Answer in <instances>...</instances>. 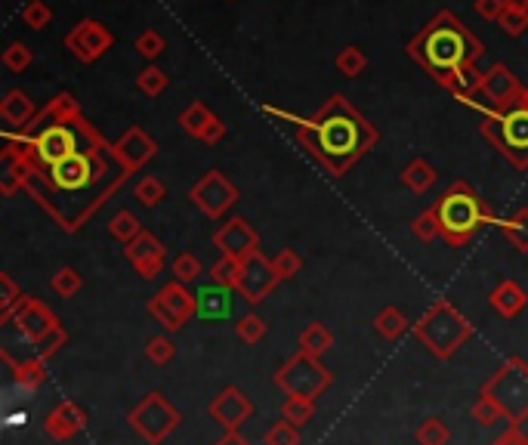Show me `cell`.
<instances>
[{
    "mask_svg": "<svg viewBox=\"0 0 528 445\" xmlns=\"http://www.w3.org/2000/svg\"><path fill=\"white\" fill-rule=\"evenodd\" d=\"M127 423L143 442L161 445L167 436L179 430V423H183V412H179L177 406H170L161 393H149V396H143L134 408H130Z\"/></svg>",
    "mask_w": 528,
    "mask_h": 445,
    "instance_id": "obj_8",
    "label": "cell"
},
{
    "mask_svg": "<svg viewBox=\"0 0 528 445\" xmlns=\"http://www.w3.org/2000/svg\"><path fill=\"white\" fill-rule=\"evenodd\" d=\"M273 269H275V275L281 278V282H288V278H294L303 269V260H300V254H297V250L284 248V250H278V254L273 257Z\"/></svg>",
    "mask_w": 528,
    "mask_h": 445,
    "instance_id": "obj_44",
    "label": "cell"
},
{
    "mask_svg": "<svg viewBox=\"0 0 528 445\" xmlns=\"http://www.w3.org/2000/svg\"><path fill=\"white\" fill-rule=\"evenodd\" d=\"M164 195H167V189H164V183L158 177H143L134 186V198L143 207H158L164 201Z\"/></svg>",
    "mask_w": 528,
    "mask_h": 445,
    "instance_id": "obj_39",
    "label": "cell"
},
{
    "mask_svg": "<svg viewBox=\"0 0 528 445\" xmlns=\"http://www.w3.org/2000/svg\"><path fill=\"white\" fill-rule=\"evenodd\" d=\"M213 121H217V115H213L204 102H192V106H186L183 115H179V127H183L189 136L198 139V143H201V136L207 134V127H211Z\"/></svg>",
    "mask_w": 528,
    "mask_h": 445,
    "instance_id": "obj_27",
    "label": "cell"
},
{
    "mask_svg": "<svg viewBox=\"0 0 528 445\" xmlns=\"http://www.w3.org/2000/svg\"><path fill=\"white\" fill-rule=\"evenodd\" d=\"M498 222H500L504 239L510 241L519 254H528V207H519L516 214H510L506 220H498Z\"/></svg>",
    "mask_w": 528,
    "mask_h": 445,
    "instance_id": "obj_28",
    "label": "cell"
},
{
    "mask_svg": "<svg viewBox=\"0 0 528 445\" xmlns=\"http://www.w3.org/2000/svg\"><path fill=\"white\" fill-rule=\"evenodd\" d=\"M411 232H414V239H420V241H436V239H439V217H436V207L433 205H429L427 211L420 214V217H414Z\"/></svg>",
    "mask_w": 528,
    "mask_h": 445,
    "instance_id": "obj_45",
    "label": "cell"
},
{
    "mask_svg": "<svg viewBox=\"0 0 528 445\" xmlns=\"http://www.w3.org/2000/svg\"><path fill=\"white\" fill-rule=\"evenodd\" d=\"M235 337H238L241 344H247V346L260 344V340L266 337V322H263L256 312H245V316L235 322Z\"/></svg>",
    "mask_w": 528,
    "mask_h": 445,
    "instance_id": "obj_36",
    "label": "cell"
},
{
    "mask_svg": "<svg viewBox=\"0 0 528 445\" xmlns=\"http://www.w3.org/2000/svg\"><path fill=\"white\" fill-rule=\"evenodd\" d=\"M470 414H472V421H476L479 427H495V423H506V417L498 408V402L491 399V396H485V393H479V399L472 402ZM506 427H510V423H506Z\"/></svg>",
    "mask_w": 528,
    "mask_h": 445,
    "instance_id": "obj_30",
    "label": "cell"
},
{
    "mask_svg": "<svg viewBox=\"0 0 528 445\" xmlns=\"http://www.w3.org/2000/svg\"><path fill=\"white\" fill-rule=\"evenodd\" d=\"M22 22L28 28H34V31H40V28H47L53 22V10L44 4V0H28L22 6Z\"/></svg>",
    "mask_w": 528,
    "mask_h": 445,
    "instance_id": "obj_43",
    "label": "cell"
},
{
    "mask_svg": "<svg viewBox=\"0 0 528 445\" xmlns=\"http://www.w3.org/2000/svg\"><path fill=\"white\" fill-rule=\"evenodd\" d=\"M489 303H491V310H495L500 318H516L519 312L528 306V294H525V288L519 282L504 278V282H500L498 288L489 294Z\"/></svg>",
    "mask_w": 528,
    "mask_h": 445,
    "instance_id": "obj_20",
    "label": "cell"
},
{
    "mask_svg": "<svg viewBox=\"0 0 528 445\" xmlns=\"http://www.w3.org/2000/svg\"><path fill=\"white\" fill-rule=\"evenodd\" d=\"M213 445H250V440H245V436H241V430H238V433H222Z\"/></svg>",
    "mask_w": 528,
    "mask_h": 445,
    "instance_id": "obj_51",
    "label": "cell"
},
{
    "mask_svg": "<svg viewBox=\"0 0 528 445\" xmlns=\"http://www.w3.org/2000/svg\"><path fill=\"white\" fill-rule=\"evenodd\" d=\"M83 288V278L78 269H72V266H62V269H56L53 278H50V291L56 297H74L78 291Z\"/></svg>",
    "mask_w": 528,
    "mask_h": 445,
    "instance_id": "obj_35",
    "label": "cell"
},
{
    "mask_svg": "<svg viewBox=\"0 0 528 445\" xmlns=\"http://www.w3.org/2000/svg\"><path fill=\"white\" fill-rule=\"evenodd\" d=\"M504 6H506V0H476V13L485 19V22H498Z\"/></svg>",
    "mask_w": 528,
    "mask_h": 445,
    "instance_id": "obj_49",
    "label": "cell"
},
{
    "mask_svg": "<svg viewBox=\"0 0 528 445\" xmlns=\"http://www.w3.org/2000/svg\"><path fill=\"white\" fill-rule=\"evenodd\" d=\"M333 384V374L322 365V359H312L306 353H294L281 368L275 371V387L284 396H300V399H312L325 396Z\"/></svg>",
    "mask_w": 528,
    "mask_h": 445,
    "instance_id": "obj_7",
    "label": "cell"
},
{
    "mask_svg": "<svg viewBox=\"0 0 528 445\" xmlns=\"http://www.w3.org/2000/svg\"><path fill=\"white\" fill-rule=\"evenodd\" d=\"M4 362L10 365L13 384H16L19 389L34 393V389L44 387V380H47V362L44 359H13V356H4Z\"/></svg>",
    "mask_w": 528,
    "mask_h": 445,
    "instance_id": "obj_21",
    "label": "cell"
},
{
    "mask_svg": "<svg viewBox=\"0 0 528 445\" xmlns=\"http://www.w3.org/2000/svg\"><path fill=\"white\" fill-rule=\"evenodd\" d=\"M81 118V106L78 100H74L72 93H56L50 102L44 106V111L38 115V121H47V124H74Z\"/></svg>",
    "mask_w": 528,
    "mask_h": 445,
    "instance_id": "obj_25",
    "label": "cell"
},
{
    "mask_svg": "<svg viewBox=\"0 0 528 445\" xmlns=\"http://www.w3.org/2000/svg\"><path fill=\"white\" fill-rule=\"evenodd\" d=\"M213 248L222 257H232V260L245 263L254 250H260V235H256V229L245 217H232L213 232Z\"/></svg>",
    "mask_w": 528,
    "mask_h": 445,
    "instance_id": "obj_15",
    "label": "cell"
},
{
    "mask_svg": "<svg viewBox=\"0 0 528 445\" xmlns=\"http://www.w3.org/2000/svg\"><path fill=\"white\" fill-rule=\"evenodd\" d=\"M263 445H303L300 427L281 417V421H275L273 427L263 433Z\"/></svg>",
    "mask_w": 528,
    "mask_h": 445,
    "instance_id": "obj_37",
    "label": "cell"
},
{
    "mask_svg": "<svg viewBox=\"0 0 528 445\" xmlns=\"http://www.w3.org/2000/svg\"><path fill=\"white\" fill-rule=\"evenodd\" d=\"M38 106L25 90H10V93L0 100V121L6 124V130H25L38 121Z\"/></svg>",
    "mask_w": 528,
    "mask_h": 445,
    "instance_id": "obj_19",
    "label": "cell"
},
{
    "mask_svg": "<svg viewBox=\"0 0 528 445\" xmlns=\"http://www.w3.org/2000/svg\"><path fill=\"white\" fill-rule=\"evenodd\" d=\"M278 284H281V278L275 275L273 260H266L260 250H254V254L241 263V278H238V284H235V294L250 306H260Z\"/></svg>",
    "mask_w": 528,
    "mask_h": 445,
    "instance_id": "obj_11",
    "label": "cell"
},
{
    "mask_svg": "<svg viewBox=\"0 0 528 445\" xmlns=\"http://www.w3.org/2000/svg\"><path fill=\"white\" fill-rule=\"evenodd\" d=\"M195 312H198V301H195L189 284H179V282H167L149 301V316L155 318L164 331L186 328Z\"/></svg>",
    "mask_w": 528,
    "mask_h": 445,
    "instance_id": "obj_9",
    "label": "cell"
},
{
    "mask_svg": "<svg viewBox=\"0 0 528 445\" xmlns=\"http://www.w3.org/2000/svg\"><path fill=\"white\" fill-rule=\"evenodd\" d=\"M498 25L504 28L510 38H519V34L528 31V10H516V6H504V13H500Z\"/></svg>",
    "mask_w": 528,
    "mask_h": 445,
    "instance_id": "obj_46",
    "label": "cell"
},
{
    "mask_svg": "<svg viewBox=\"0 0 528 445\" xmlns=\"http://www.w3.org/2000/svg\"><path fill=\"white\" fill-rule=\"evenodd\" d=\"M312 414H316V402L312 399H300V396H284L281 402V417L290 423H297V427H306V423L312 421Z\"/></svg>",
    "mask_w": 528,
    "mask_h": 445,
    "instance_id": "obj_32",
    "label": "cell"
},
{
    "mask_svg": "<svg viewBox=\"0 0 528 445\" xmlns=\"http://www.w3.org/2000/svg\"><path fill=\"white\" fill-rule=\"evenodd\" d=\"M402 177V186H405L408 192L414 195H423L429 192L436 186V179H439V173H436V167L427 161V158H414L411 164L405 167V170L399 173Z\"/></svg>",
    "mask_w": 528,
    "mask_h": 445,
    "instance_id": "obj_24",
    "label": "cell"
},
{
    "mask_svg": "<svg viewBox=\"0 0 528 445\" xmlns=\"http://www.w3.org/2000/svg\"><path fill=\"white\" fill-rule=\"evenodd\" d=\"M433 207H436V217H439V239H445V245L451 248H463L467 241L476 239L479 229H485L489 222H498L491 207L463 179H454L436 198Z\"/></svg>",
    "mask_w": 528,
    "mask_h": 445,
    "instance_id": "obj_3",
    "label": "cell"
},
{
    "mask_svg": "<svg viewBox=\"0 0 528 445\" xmlns=\"http://www.w3.org/2000/svg\"><path fill=\"white\" fill-rule=\"evenodd\" d=\"M31 62H34L31 50H28L25 44H19V40H16V44H10V47L4 50V65L10 68V72H16V74H22L25 68L31 65Z\"/></svg>",
    "mask_w": 528,
    "mask_h": 445,
    "instance_id": "obj_47",
    "label": "cell"
},
{
    "mask_svg": "<svg viewBox=\"0 0 528 445\" xmlns=\"http://www.w3.org/2000/svg\"><path fill=\"white\" fill-rule=\"evenodd\" d=\"M22 291H19V284L13 282L10 273H0V322H10V316L16 312V306L22 303Z\"/></svg>",
    "mask_w": 528,
    "mask_h": 445,
    "instance_id": "obj_33",
    "label": "cell"
},
{
    "mask_svg": "<svg viewBox=\"0 0 528 445\" xmlns=\"http://www.w3.org/2000/svg\"><path fill=\"white\" fill-rule=\"evenodd\" d=\"M108 232H111V239L121 241V245L127 248L130 241H134L136 235L143 232V222L136 220V214L121 211V214H115V217H111V222H108Z\"/></svg>",
    "mask_w": 528,
    "mask_h": 445,
    "instance_id": "obj_29",
    "label": "cell"
},
{
    "mask_svg": "<svg viewBox=\"0 0 528 445\" xmlns=\"http://www.w3.org/2000/svg\"><path fill=\"white\" fill-rule=\"evenodd\" d=\"M87 427V412L74 399H62L53 406V412L44 417V433L56 442H68Z\"/></svg>",
    "mask_w": 528,
    "mask_h": 445,
    "instance_id": "obj_18",
    "label": "cell"
},
{
    "mask_svg": "<svg viewBox=\"0 0 528 445\" xmlns=\"http://www.w3.org/2000/svg\"><path fill=\"white\" fill-rule=\"evenodd\" d=\"M485 47L476 34L470 31L461 19L451 10H442L429 19L427 25L411 38L408 44V56L423 65L442 87H448V81L454 78L461 68H470L482 59Z\"/></svg>",
    "mask_w": 528,
    "mask_h": 445,
    "instance_id": "obj_2",
    "label": "cell"
},
{
    "mask_svg": "<svg viewBox=\"0 0 528 445\" xmlns=\"http://www.w3.org/2000/svg\"><path fill=\"white\" fill-rule=\"evenodd\" d=\"M136 53L145 56V59H158V56L164 53V34L155 31V28L143 31V34L136 38Z\"/></svg>",
    "mask_w": 528,
    "mask_h": 445,
    "instance_id": "obj_48",
    "label": "cell"
},
{
    "mask_svg": "<svg viewBox=\"0 0 528 445\" xmlns=\"http://www.w3.org/2000/svg\"><path fill=\"white\" fill-rule=\"evenodd\" d=\"M523 102H525V106H528V87H525V93H523Z\"/></svg>",
    "mask_w": 528,
    "mask_h": 445,
    "instance_id": "obj_53",
    "label": "cell"
},
{
    "mask_svg": "<svg viewBox=\"0 0 528 445\" xmlns=\"http://www.w3.org/2000/svg\"><path fill=\"white\" fill-rule=\"evenodd\" d=\"M111 149H115L117 164L127 173H136L139 167H145L158 155V143L143 127H127L117 136V143H111Z\"/></svg>",
    "mask_w": 528,
    "mask_h": 445,
    "instance_id": "obj_16",
    "label": "cell"
},
{
    "mask_svg": "<svg viewBox=\"0 0 528 445\" xmlns=\"http://www.w3.org/2000/svg\"><path fill=\"white\" fill-rule=\"evenodd\" d=\"M482 393L498 402L510 427H519L523 421H528V362L519 356H506L495 368V374L485 380Z\"/></svg>",
    "mask_w": 528,
    "mask_h": 445,
    "instance_id": "obj_5",
    "label": "cell"
},
{
    "mask_svg": "<svg viewBox=\"0 0 528 445\" xmlns=\"http://www.w3.org/2000/svg\"><path fill=\"white\" fill-rule=\"evenodd\" d=\"M414 340L436 359H451L472 337V325L461 310L448 301H436L414 322Z\"/></svg>",
    "mask_w": 528,
    "mask_h": 445,
    "instance_id": "obj_4",
    "label": "cell"
},
{
    "mask_svg": "<svg viewBox=\"0 0 528 445\" xmlns=\"http://www.w3.org/2000/svg\"><path fill=\"white\" fill-rule=\"evenodd\" d=\"M417 445H448L451 442V430L442 417H427V421L417 427L414 433Z\"/></svg>",
    "mask_w": 528,
    "mask_h": 445,
    "instance_id": "obj_31",
    "label": "cell"
},
{
    "mask_svg": "<svg viewBox=\"0 0 528 445\" xmlns=\"http://www.w3.org/2000/svg\"><path fill=\"white\" fill-rule=\"evenodd\" d=\"M371 325L384 340H399L408 328H414V322H408V316L399 310V306H384V310L374 316Z\"/></svg>",
    "mask_w": 528,
    "mask_h": 445,
    "instance_id": "obj_26",
    "label": "cell"
},
{
    "mask_svg": "<svg viewBox=\"0 0 528 445\" xmlns=\"http://www.w3.org/2000/svg\"><path fill=\"white\" fill-rule=\"evenodd\" d=\"M297 139L306 155L322 164L331 177H343L361 155L377 145V127L343 96H331L316 115L297 124Z\"/></svg>",
    "mask_w": 528,
    "mask_h": 445,
    "instance_id": "obj_1",
    "label": "cell"
},
{
    "mask_svg": "<svg viewBox=\"0 0 528 445\" xmlns=\"http://www.w3.org/2000/svg\"><path fill=\"white\" fill-rule=\"evenodd\" d=\"M198 301V316L201 318H226L232 316V288H220V284H207L195 294Z\"/></svg>",
    "mask_w": 528,
    "mask_h": 445,
    "instance_id": "obj_22",
    "label": "cell"
},
{
    "mask_svg": "<svg viewBox=\"0 0 528 445\" xmlns=\"http://www.w3.org/2000/svg\"><path fill=\"white\" fill-rule=\"evenodd\" d=\"M491 445H528V433H523L519 427H506Z\"/></svg>",
    "mask_w": 528,
    "mask_h": 445,
    "instance_id": "obj_50",
    "label": "cell"
},
{
    "mask_svg": "<svg viewBox=\"0 0 528 445\" xmlns=\"http://www.w3.org/2000/svg\"><path fill=\"white\" fill-rule=\"evenodd\" d=\"M333 65H337L340 74H346V78H359L361 72H365L368 59L365 53L359 50V47H346V50L337 53V59H333Z\"/></svg>",
    "mask_w": 528,
    "mask_h": 445,
    "instance_id": "obj_41",
    "label": "cell"
},
{
    "mask_svg": "<svg viewBox=\"0 0 528 445\" xmlns=\"http://www.w3.org/2000/svg\"><path fill=\"white\" fill-rule=\"evenodd\" d=\"M207 414L222 433H238L241 427L254 417V402L241 393L238 387H222L207 406Z\"/></svg>",
    "mask_w": 528,
    "mask_h": 445,
    "instance_id": "obj_12",
    "label": "cell"
},
{
    "mask_svg": "<svg viewBox=\"0 0 528 445\" xmlns=\"http://www.w3.org/2000/svg\"><path fill=\"white\" fill-rule=\"evenodd\" d=\"M136 87H139V93H143V96L155 100V96H161L167 90V74L158 65H149V68H143V72L136 74Z\"/></svg>",
    "mask_w": 528,
    "mask_h": 445,
    "instance_id": "obj_40",
    "label": "cell"
},
{
    "mask_svg": "<svg viewBox=\"0 0 528 445\" xmlns=\"http://www.w3.org/2000/svg\"><path fill=\"white\" fill-rule=\"evenodd\" d=\"M124 254H127V260L134 263V269L143 278H158L164 269V260H167V250L161 245V239L145 232V229L130 241L127 248H124Z\"/></svg>",
    "mask_w": 528,
    "mask_h": 445,
    "instance_id": "obj_17",
    "label": "cell"
},
{
    "mask_svg": "<svg viewBox=\"0 0 528 445\" xmlns=\"http://www.w3.org/2000/svg\"><path fill=\"white\" fill-rule=\"evenodd\" d=\"M173 356H177V344H173L167 334H155V337L145 340V359H149L151 365L164 368V365H170Z\"/></svg>",
    "mask_w": 528,
    "mask_h": 445,
    "instance_id": "obj_34",
    "label": "cell"
},
{
    "mask_svg": "<svg viewBox=\"0 0 528 445\" xmlns=\"http://www.w3.org/2000/svg\"><path fill=\"white\" fill-rule=\"evenodd\" d=\"M482 136L506 158L513 167L525 170L528 167V106L506 109V111H485Z\"/></svg>",
    "mask_w": 528,
    "mask_h": 445,
    "instance_id": "obj_6",
    "label": "cell"
},
{
    "mask_svg": "<svg viewBox=\"0 0 528 445\" xmlns=\"http://www.w3.org/2000/svg\"><path fill=\"white\" fill-rule=\"evenodd\" d=\"M204 273V266H201V260L195 254H179L177 260H173V282H179V284H192V282H198V275Z\"/></svg>",
    "mask_w": 528,
    "mask_h": 445,
    "instance_id": "obj_42",
    "label": "cell"
},
{
    "mask_svg": "<svg viewBox=\"0 0 528 445\" xmlns=\"http://www.w3.org/2000/svg\"><path fill=\"white\" fill-rule=\"evenodd\" d=\"M189 198H192V205L204 214V217L222 220L235 207V201H238V189H235V186L229 183L220 170H211L192 186Z\"/></svg>",
    "mask_w": 528,
    "mask_h": 445,
    "instance_id": "obj_10",
    "label": "cell"
},
{
    "mask_svg": "<svg viewBox=\"0 0 528 445\" xmlns=\"http://www.w3.org/2000/svg\"><path fill=\"white\" fill-rule=\"evenodd\" d=\"M479 93L485 96V106H489L491 111H506V109L523 102L525 87L519 83V78L510 72V68L498 62V65H491L489 72L482 74V87H479Z\"/></svg>",
    "mask_w": 528,
    "mask_h": 445,
    "instance_id": "obj_14",
    "label": "cell"
},
{
    "mask_svg": "<svg viewBox=\"0 0 528 445\" xmlns=\"http://www.w3.org/2000/svg\"><path fill=\"white\" fill-rule=\"evenodd\" d=\"M238 278H241V260H232V257H220V260L211 266V282L220 284V288H232L235 291Z\"/></svg>",
    "mask_w": 528,
    "mask_h": 445,
    "instance_id": "obj_38",
    "label": "cell"
},
{
    "mask_svg": "<svg viewBox=\"0 0 528 445\" xmlns=\"http://www.w3.org/2000/svg\"><path fill=\"white\" fill-rule=\"evenodd\" d=\"M331 346H333V334L328 325H322V322H309L300 331V337H297V353H306V356H312V359H322Z\"/></svg>",
    "mask_w": 528,
    "mask_h": 445,
    "instance_id": "obj_23",
    "label": "cell"
},
{
    "mask_svg": "<svg viewBox=\"0 0 528 445\" xmlns=\"http://www.w3.org/2000/svg\"><path fill=\"white\" fill-rule=\"evenodd\" d=\"M111 44H115L111 31L102 22H96V19H83V22H78L65 34V50L74 59L87 62V65L100 59V56H106L111 50Z\"/></svg>",
    "mask_w": 528,
    "mask_h": 445,
    "instance_id": "obj_13",
    "label": "cell"
},
{
    "mask_svg": "<svg viewBox=\"0 0 528 445\" xmlns=\"http://www.w3.org/2000/svg\"><path fill=\"white\" fill-rule=\"evenodd\" d=\"M506 6H516V10H528V0H506Z\"/></svg>",
    "mask_w": 528,
    "mask_h": 445,
    "instance_id": "obj_52",
    "label": "cell"
}]
</instances>
